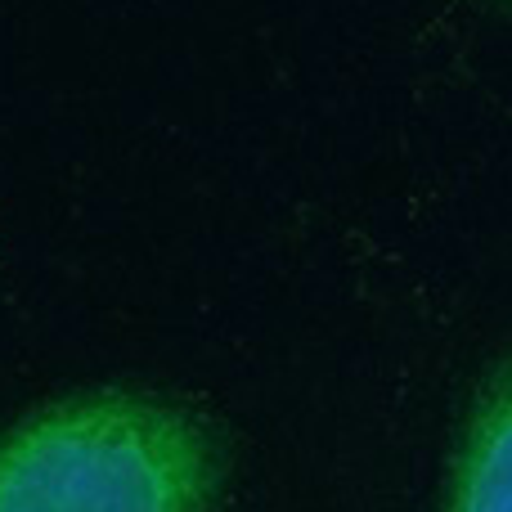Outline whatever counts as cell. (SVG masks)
Here are the masks:
<instances>
[{"mask_svg":"<svg viewBox=\"0 0 512 512\" xmlns=\"http://www.w3.org/2000/svg\"><path fill=\"white\" fill-rule=\"evenodd\" d=\"M221 477L203 418L144 391H77L0 436V512H212Z\"/></svg>","mask_w":512,"mask_h":512,"instance_id":"obj_1","label":"cell"},{"mask_svg":"<svg viewBox=\"0 0 512 512\" xmlns=\"http://www.w3.org/2000/svg\"><path fill=\"white\" fill-rule=\"evenodd\" d=\"M441 512H512V360L490 373L463 418Z\"/></svg>","mask_w":512,"mask_h":512,"instance_id":"obj_2","label":"cell"},{"mask_svg":"<svg viewBox=\"0 0 512 512\" xmlns=\"http://www.w3.org/2000/svg\"><path fill=\"white\" fill-rule=\"evenodd\" d=\"M508 5H512V0H508Z\"/></svg>","mask_w":512,"mask_h":512,"instance_id":"obj_3","label":"cell"}]
</instances>
